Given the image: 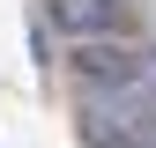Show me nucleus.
<instances>
[{"instance_id":"nucleus-1","label":"nucleus","mask_w":156,"mask_h":148,"mask_svg":"<svg viewBox=\"0 0 156 148\" xmlns=\"http://www.w3.org/2000/svg\"><path fill=\"white\" fill-rule=\"evenodd\" d=\"M67 67H74V82H82V89H126V82H149V52H126V45H112V37H74Z\"/></svg>"},{"instance_id":"nucleus-2","label":"nucleus","mask_w":156,"mask_h":148,"mask_svg":"<svg viewBox=\"0 0 156 148\" xmlns=\"http://www.w3.org/2000/svg\"><path fill=\"white\" fill-rule=\"evenodd\" d=\"M45 22L60 37H119L126 30V0H45Z\"/></svg>"},{"instance_id":"nucleus-3","label":"nucleus","mask_w":156,"mask_h":148,"mask_svg":"<svg viewBox=\"0 0 156 148\" xmlns=\"http://www.w3.org/2000/svg\"><path fill=\"white\" fill-rule=\"evenodd\" d=\"M149 74H156V45H149Z\"/></svg>"}]
</instances>
